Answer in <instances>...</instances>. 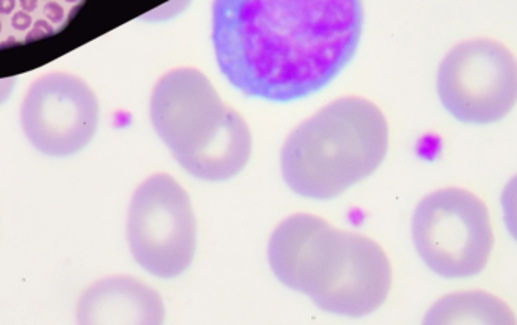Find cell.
I'll list each match as a JSON object with an SVG mask.
<instances>
[{"label":"cell","instance_id":"6da1fadb","mask_svg":"<svg viewBox=\"0 0 517 325\" xmlns=\"http://www.w3.org/2000/svg\"><path fill=\"white\" fill-rule=\"evenodd\" d=\"M363 0H214L212 41L227 81L245 96L292 102L351 61Z\"/></svg>","mask_w":517,"mask_h":325},{"label":"cell","instance_id":"7a4b0ae2","mask_svg":"<svg viewBox=\"0 0 517 325\" xmlns=\"http://www.w3.org/2000/svg\"><path fill=\"white\" fill-rule=\"evenodd\" d=\"M268 260L283 285L335 315H369L391 291V262L383 248L315 215L282 221L271 236Z\"/></svg>","mask_w":517,"mask_h":325},{"label":"cell","instance_id":"3957f363","mask_svg":"<svg viewBox=\"0 0 517 325\" xmlns=\"http://www.w3.org/2000/svg\"><path fill=\"white\" fill-rule=\"evenodd\" d=\"M389 146V126L378 106L342 97L300 124L282 149V174L295 194L335 199L371 176Z\"/></svg>","mask_w":517,"mask_h":325},{"label":"cell","instance_id":"277c9868","mask_svg":"<svg viewBox=\"0 0 517 325\" xmlns=\"http://www.w3.org/2000/svg\"><path fill=\"white\" fill-rule=\"evenodd\" d=\"M150 118L174 159L197 179H232L250 159L247 123L200 70L182 67L162 76L150 100Z\"/></svg>","mask_w":517,"mask_h":325},{"label":"cell","instance_id":"5b68a950","mask_svg":"<svg viewBox=\"0 0 517 325\" xmlns=\"http://www.w3.org/2000/svg\"><path fill=\"white\" fill-rule=\"evenodd\" d=\"M412 236L427 267L446 279L477 276L493 248L486 205L460 188L427 195L413 215Z\"/></svg>","mask_w":517,"mask_h":325},{"label":"cell","instance_id":"8992f818","mask_svg":"<svg viewBox=\"0 0 517 325\" xmlns=\"http://www.w3.org/2000/svg\"><path fill=\"white\" fill-rule=\"evenodd\" d=\"M127 242L147 273L174 279L188 270L197 248V221L188 192L168 174L144 180L127 212Z\"/></svg>","mask_w":517,"mask_h":325},{"label":"cell","instance_id":"52a82bcc","mask_svg":"<svg viewBox=\"0 0 517 325\" xmlns=\"http://www.w3.org/2000/svg\"><path fill=\"white\" fill-rule=\"evenodd\" d=\"M437 93L446 111L457 120L495 123L517 103V59L498 41H463L443 58Z\"/></svg>","mask_w":517,"mask_h":325},{"label":"cell","instance_id":"ba28073f","mask_svg":"<svg viewBox=\"0 0 517 325\" xmlns=\"http://www.w3.org/2000/svg\"><path fill=\"white\" fill-rule=\"evenodd\" d=\"M99 100L73 73L38 76L20 105L23 135L41 155L69 158L84 150L99 126Z\"/></svg>","mask_w":517,"mask_h":325},{"label":"cell","instance_id":"9c48e42d","mask_svg":"<svg viewBox=\"0 0 517 325\" xmlns=\"http://www.w3.org/2000/svg\"><path fill=\"white\" fill-rule=\"evenodd\" d=\"M164 316L161 295L131 276L97 280L76 306V321L84 325H155Z\"/></svg>","mask_w":517,"mask_h":325},{"label":"cell","instance_id":"30bf717a","mask_svg":"<svg viewBox=\"0 0 517 325\" xmlns=\"http://www.w3.org/2000/svg\"><path fill=\"white\" fill-rule=\"evenodd\" d=\"M510 307L486 292L451 294L428 310L427 324H514Z\"/></svg>","mask_w":517,"mask_h":325},{"label":"cell","instance_id":"8fae6325","mask_svg":"<svg viewBox=\"0 0 517 325\" xmlns=\"http://www.w3.org/2000/svg\"><path fill=\"white\" fill-rule=\"evenodd\" d=\"M501 202L502 209H504L505 226L517 241V174L505 186Z\"/></svg>","mask_w":517,"mask_h":325},{"label":"cell","instance_id":"7c38bea8","mask_svg":"<svg viewBox=\"0 0 517 325\" xmlns=\"http://www.w3.org/2000/svg\"><path fill=\"white\" fill-rule=\"evenodd\" d=\"M53 34H55V29H53V26L50 25L47 20H37L34 28H32L28 37H26V43H32V41L41 40V38L52 37Z\"/></svg>","mask_w":517,"mask_h":325},{"label":"cell","instance_id":"4fadbf2b","mask_svg":"<svg viewBox=\"0 0 517 325\" xmlns=\"http://www.w3.org/2000/svg\"><path fill=\"white\" fill-rule=\"evenodd\" d=\"M44 14L50 22L61 23L64 19V8L56 2H47L46 7H44Z\"/></svg>","mask_w":517,"mask_h":325},{"label":"cell","instance_id":"5bb4252c","mask_svg":"<svg viewBox=\"0 0 517 325\" xmlns=\"http://www.w3.org/2000/svg\"><path fill=\"white\" fill-rule=\"evenodd\" d=\"M16 78H4L0 79V105H4L11 94H13L14 88H16Z\"/></svg>","mask_w":517,"mask_h":325},{"label":"cell","instance_id":"9a60e30c","mask_svg":"<svg viewBox=\"0 0 517 325\" xmlns=\"http://www.w3.org/2000/svg\"><path fill=\"white\" fill-rule=\"evenodd\" d=\"M32 25L31 16L26 11H20L13 16V26L17 31H25Z\"/></svg>","mask_w":517,"mask_h":325},{"label":"cell","instance_id":"2e32d148","mask_svg":"<svg viewBox=\"0 0 517 325\" xmlns=\"http://www.w3.org/2000/svg\"><path fill=\"white\" fill-rule=\"evenodd\" d=\"M16 8V0H0V14H11Z\"/></svg>","mask_w":517,"mask_h":325},{"label":"cell","instance_id":"e0dca14e","mask_svg":"<svg viewBox=\"0 0 517 325\" xmlns=\"http://www.w3.org/2000/svg\"><path fill=\"white\" fill-rule=\"evenodd\" d=\"M20 5H22L23 11L31 13L37 8L38 0H20Z\"/></svg>","mask_w":517,"mask_h":325},{"label":"cell","instance_id":"ac0fdd59","mask_svg":"<svg viewBox=\"0 0 517 325\" xmlns=\"http://www.w3.org/2000/svg\"><path fill=\"white\" fill-rule=\"evenodd\" d=\"M66 2H69V4H76L79 0H66Z\"/></svg>","mask_w":517,"mask_h":325},{"label":"cell","instance_id":"d6986e66","mask_svg":"<svg viewBox=\"0 0 517 325\" xmlns=\"http://www.w3.org/2000/svg\"><path fill=\"white\" fill-rule=\"evenodd\" d=\"M0 29H2V23H0Z\"/></svg>","mask_w":517,"mask_h":325}]
</instances>
